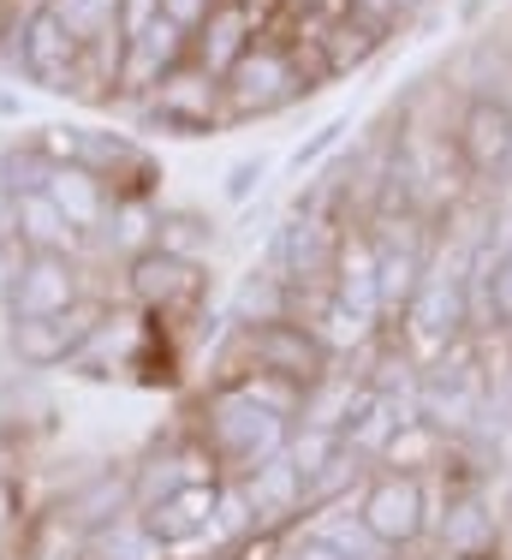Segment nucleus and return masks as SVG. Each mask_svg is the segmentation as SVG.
I'll return each instance as SVG.
<instances>
[{"instance_id":"nucleus-1","label":"nucleus","mask_w":512,"mask_h":560,"mask_svg":"<svg viewBox=\"0 0 512 560\" xmlns=\"http://www.w3.org/2000/svg\"><path fill=\"white\" fill-rule=\"evenodd\" d=\"M304 411V388L263 370H226L221 382H209L191 406V435L209 447V459L221 465L226 483H245L251 471H263L268 459L292 447Z\"/></svg>"},{"instance_id":"nucleus-2","label":"nucleus","mask_w":512,"mask_h":560,"mask_svg":"<svg viewBox=\"0 0 512 560\" xmlns=\"http://www.w3.org/2000/svg\"><path fill=\"white\" fill-rule=\"evenodd\" d=\"M119 292H126L131 311L155 316V323H167V328H185V323H203L209 269L191 257H173V250H161V245H143L126 257Z\"/></svg>"},{"instance_id":"nucleus-3","label":"nucleus","mask_w":512,"mask_h":560,"mask_svg":"<svg viewBox=\"0 0 512 560\" xmlns=\"http://www.w3.org/2000/svg\"><path fill=\"white\" fill-rule=\"evenodd\" d=\"M399 323V340L411 346V364H435L447 346L470 340V292H465V262H447L435 257L429 262V275L417 280L411 304L394 316Z\"/></svg>"},{"instance_id":"nucleus-4","label":"nucleus","mask_w":512,"mask_h":560,"mask_svg":"<svg viewBox=\"0 0 512 560\" xmlns=\"http://www.w3.org/2000/svg\"><path fill=\"white\" fill-rule=\"evenodd\" d=\"M226 84V108H233V126H245V119H275L287 108H299V102L316 90V78L304 72V60L292 55V43H280V36H256L245 48V60L233 66V72L221 78Z\"/></svg>"},{"instance_id":"nucleus-5","label":"nucleus","mask_w":512,"mask_h":560,"mask_svg":"<svg viewBox=\"0 0 512 560\" xmlns=\"http://www.w3.org/2000/svg\"><path fill=\"white\" fill-rule=\"evenodd\" d=\"M138 119L167 138H221L233 126V108H226V84L209 78L203 66L185 55L173 72H161L138 102Z\"/></svg>"},{"instance_id":"nucleus-6","label":"nucleus","mask_w":512,"mask_h":560,"mask_svg":"<svg viewBox=\"0 0 512 560\" xmlns=\"http://www.w3.org/2000/svg\"><path fill=\"white\" fill-rule=\"evenodd\" d=\"M233 364L238 370H263V376H280L292 388H316L322 376L340 370V358L316 340V328L299 323V316H280V323H256V328H233Z\"/></svg>"},{"instance_id":"nucleus-7","label":"nucleus","mask_w":512,"mask_h":560,"mask_svg":"<svg viewBox=\"0 0 512 560\" xmlns=\"http://www.w3.org/2000/svg\"><path fill=\"white\" fill-rule=\"evenodd\" d=\"M352 513L363 518V530H370L382 549L406 555L417 542L435 530V506H429V477H411V471H387V465H375L370 477H363V489L352 495Z\"/></svg>"},{"instance_id":"nucleus-8","label":"nucleus","mask_w":512,"mask_h":560,"mask_svg":"<svg viewBox=\"0 0 512 560\" xmlns=\"http://www.w3.org/2000/svg\"><path fill=\"white\" fill-rule=\"evenodd\" d=\"M12 36H19V78L24 84L48 90V96H84L90 102V48L48 7L24 12L12 24Z\"/></svg>"},{"instance_id":"nucleus-9","label":"nucleus","mask_w":512,"mask_h":560,"mask_svg":"<svg viewBox=\"0 0 512 560\" xmlns=\"http://www.w3.org/2000/svg\"><path fill=\"white\" fill-rule=\"evenodd\" d=\"M0 299H7V323L72 311L78 299H90V269H84V257H66V250H19L7 262Z\"/></svg>"},{"instance_id":"nucleus-10","label":"nucleus","mask_w":512,"mask_h":560,"mask_svg":"<svg viewBox=\"0 0 512 560\" xmlns=\"http://www.w3.org/2000/svg\"><path fill=\"white\" fill-rule=\"evenodd\" d=\"M453 155H459L465 179L489 185L512 173V102L494 90H470L453 119Z\"/></svg>"},{"instance_id":"nucleus-11","label":"nucleus","mask_w":512,"mask_h":560,"mask_svg":"<svg viewBox=\"0 0 512 560\" xmlns=\"http://www.w3.org/2000/svg\"><path fill=\"white\" fill-rule=\"evenodd\" d=\"M114 191V203H155L161 191V162L143 150L131 131H107V126H78V162Z\"/></svg>"},{"instance_id":"nucleus-12","label":"nucleus","mask_w":512,"mask_h":560,"mask_svg":"<svg viewBox=\"0 0 512 560\" xmlns=\"http://www.w3.org/2000/svg\"><path fill=\"white\" fill-rule=\"evenodd\" d=\"M107 316V299L102 292H90V299H78L72 311H54V316H31V323H12L7 328V352L19 370H66L78 358V346L90 340V328H96Z\"/></svg>"},{"instance_id":"nucleus-13","label":"nucleus","mask_w":512,"mask_h":560,"mask_svg":"<svg viewBox=\"0 0 512 560\" xmlns=\"http://www.w3.org/2000/svg\"><path fill=\"white\" fill-rule=\"evenodd\" d=\"M334 245H340V221H334V215H304V209H292V215L275 226V238H268L263 269H275L292 292L328 287Z\"/></svg>"},{"instance_id":"nucleus-14","label":"nucleus","mask_w":512,"mask_h":560,"mask_svg":"<svg viewBox=\"0 0 512 560\" xmlns=\"http://www.w3.org/2000/svg\"><path fill=\"white\" fill-rule=\"evenodd\" d=\"M197 483H226V477L209 459V447L191 435V423H185V430H173L167 442H155L131 465V506H155V501L179 495V489H197Z\"/></svg>"},{"instance_id":"nucleus-15","label":"nucleus","mask_w":512,"mask_h":560,"mask_svg":"<svg viewBox=\"0 0 512 560\" xmlns=\"http://www.w3.org/2000/svg\"><path fill=\"white\" fill-rule=\"evenodd\" d=\"M221 495H226V483H197V489H179V495H167V501H155V506H138V518L150 525V537L173 560L197 555L209 537L221 542V549H233V542H226V530H221Z\"/></svg>"},{"instance_id":"nucleus-16","label":"nucleus","mask_w":512,"mask_h":560,"mask_svg":"<svg viewBox=\"0 0 512 560\" xmlns=\"http://www.w3.org/2000/svg\"><path fill=\"white\" fill-rule=\"evenodd\" d=\"M501 537H507V518L501 506L482 495V483H453L447 489V513L435 518V542L447 560H489L501 555Z\"/></svg>"},{"instance_id":"nucleus-17","label":"nucleus","mask_w":512,"mask_h":560,"mask_svg":"<svg viewBox=\"0 0 512 560\" xmlns=\"http://www.w3.org/2000/svg\"><path fill=\"white\" fill-rule=\"evenodd\" d=\"M328 292L358 311L363 323L387 328V311H382V275H375V245H370V226L346 215L340 221V245H334V269H328Z\"/></svg>"},{"instance_id":"nucleus-18","label":"nucleus","mask_w":512,"mask_h":560,"mask_svg":"<svg viewBox=\"0 0 512 560\" xmlns=\"http://www.w3.org/2000/svg\"><path fill=\"white\" fill-rule=\"evenodd\" d=\"M263 31H268V0H221V7L209 12V24L191 36V60L203 66L209 78H226Z\"/></svg>"},{"instance_id":"nucleus-19","label":"nucleus","mask_w":512,"mask_h":560,"mask_svg":"<svg viewBox=\"0 0 512 560\" xmlns=\"http://www.w3.org/2000/svg\"><path fill=\"white\" fill-rule=\"evenodd\" d=\"M7 245H12V257H19V250H66V257H90L84 233L60 215V203H54L48 191H31V197H12L7 203Z\"/></svg>"},{"instance_id":"nucleus-20","label":"nucleus","mask_w":512,"mask_h":560,"mask_svg":"<svg viewBox=\"0 0 512 560\" xmlns=\"http://www.w3.org/2000/svg\"><path fill=\"white\" fill-rule=\"evenodd\" d=\"M143 335H150V316L143 311H107L66 370H72V376H102V382L107 376H131V358H138Z\"/></svg>"},{"instance_id":"nucleus-21","label":"nucleus","mask_w":512,"mask_h":560,"mask_svg":"<svg viewBox=\"0 0 512 560\" xmlns=\"http://www.w3.org/2000/svg\"><path fill=\"white\" fill-rule=\"evenodd\" d=\"M238 495H245L256 525L292 530L304 518V471L292 465V453H280V459H268L263 471H251L245 483H238Z\"/></svg>"},{"instance_id":"nucleus-22","label":"nucleus","mask_w":512,"mask_h":560,"mask_svg":"<svg viewBox=\"0 0 512 560\" xmlns=\"http://www.w3.org/2000/svg\"><path fill=\"white\" fill-rule=\"evenodd\" d=\"M119 513H131V465H126V471L102 465V471L84 477V483L66 489V501H60V518L78 530V537H90V530L114 525Z\"/></svg>"},{"instance_id":"nucleus-23","label":"nucleus","mask_w":512,"mask_h":560,"mask_svg":"<svg viewBox=\"0 0 512 560\" xmlns=\"http://www.w3.org/2000/svg\"><path fill=\"white\" fill-rule=\"evenodd\" d=\"M48 197L60 203V215L84 233V245L96 250V238H102V226L107 215H114V191L96 179L90 167H54V179H48Z\"/></svg>"},{"instance_id":"nucleus-24","label":"nucleus","mask_w":512,"mask_h":560,"mask_svg":"<svg viewBox=\"0 0 512 560\" xmlns=\"http://www.w3.org/2000/svg\"><path fill=\"white\" fill-rule=\"evenodd\" d=\"M453 453H459V442H453V435H441L429 418H417V411H411V418L394 430V442L382 447V459H375V465H387V471H411V477H429V471H447Z\"/></svg>"},{"instance_id":"nucleus-25","label":"nucleus","mask_w":512,"mask_h":560,"mask_svg":"<svg viewBox=\"0 0 512 560\" xmlns=\"http://www.w3.org/2000/svg\"><path fill=\"white\" fill-rule=\"evenodd\" d=\"M280 316H292V287L280 280L275 269H245L233 287V299H226V323L233 328H256V323H280Z\"/></svg>"},{"instance_id":"nucleus-26","label":"nucleus","mask_w":512,"mask_h":560,"mask_svg":"<svg viewBox=\"0 0 512 560\" xmlns=\"http://www.w3.org/2000/svg\"><path fill=\"white\" fill-rule=\"evenodd\" d=\"M78 560H173V555L150 537V525H143L138 506H131V513L114 518V525L78 537Z\"/></svg>"},{"instance_id":"nucleus-27","label":"nucleus","mask_w":512,"mask_h":560,"mask_svg":"<svg viewBox=\"0 0 512 560\" xmlns=\"http://www.w3.org/2000/svg\"><path fill=\"white\" fill-rule=\"evenodd\" d=\"M54 167H60V162H54V155H48L36 138L0 143V203H12V197H31V191H48Z\"/></svg>"},{"instance_id":"nucleus-28","label":"nucleus","mask_w":512,"mask_h":560,"mask_svg":"<svg viewBox=\"0 0 512 560\" xmlns=\"http://www.w3.org/2000/svg\"><path fill=\"white\" fill-rule=\"evenodd\" d=\"M214 221L209 215H197V209H155V238L150 245L161 250H173V257H191V262H203V250H214Z\"/></svg>"},{"instance_id":"nucleus-29","label":"nucleus","mask_w":512,"mask_h":560,"mask_svg":"<svg viewBox=\"0 0 512 560\" xmlns=\"http://www.w3.org/2000/svg\"><path fill=\"white\" fill-rule=\"evenodd\" d=\"M268 173H275V155H263V150L226 162V173H221V203H226V209L256 203V197H263V185H268Z\"/></svg>"},{"instance_id":"nucleus-30","label":"nucleus","mask_w":512,"mask_h":560,"mask_svg":"<svg viewBox=\"0 0 512 560\" xmlns=\"http://www.w3.org/2000/svg\"><path fill=\"white\" fill-rule=\"evenodd\" d=\"M346 138H352V119H346V114H334V119H322V126L316 131H310V138L299 143V150H292L287 155V167L292 173H299V179H304V173H322V167H328V155L334 150H340V143Z\"/></svg>"},{"instance_id":"nucleus-31","label":"nucleus","mask_w":512,"mask_h":560,"mask_svg":"<svg viewBox=\"0 0 512 560\" xmlns=\"http://www.w3.org/2000/svg\"><path fill=\"white\" fill-rule=\"evenodd\" d=\"M214 7H221V0H161V19H173L185 36H197V31L209 24Z\"/></svg>"},{"instance_id":"nucleus-32","label":"nucleus","mask_w":512,"mask_h":560,"mask_svg":"<svg viewBox=\"0 0 512 560\" xmlns=\"http://www.w3.org/2000/svg\"><path fill=\"white\" fill-rule=\"evenodd\" d=\"M280 560H340V555H334L328 542L316 537V530L292 525V530H287V549H280Z\"/></svg>"},{"instance_id":"nucleus-33","label":"nucleus","mask_w":512,"mask_h":560,"mask_svg":"<svg viewBox=\"0 0 512 560\" xmlns=\"http://www.w3.org/2000/svg\"><path fill=\"white\" fill-rule=\"evenodd\" d=\"M24 114H31V102H24L12 84H0V126H24Z\"/></svg>"},{"instance_id":"nucleus-34","label":"nucleus","mask_w":512,"mask_h":560,"mask_svg":"<svg viewBox=\"0 0 512 560\" xmlns=\"http://www.w3.org/2000/svg\"><path fill=\"white\" fill-rule=\"evenodd\" d=\"M429 7H435V0H394L399 19H417V12H429Z\"/></svg>"},{"instance_id":"nucleus-35","label":"nucleus","mask_w":512,"mask_h":560,"mask_svg":"<svg viewBox=\"0 0 512 560\" xmlns=\"http://www.w3.org/2000/svg\"><path fill=\"white\" fill-rule=\"evenodd\" d=\"M0 131H7V126H0ZM0 143H7V138H0Z\"/></svg>"},{"instance_id":"nucleus-36","label":"nucleus","mask_w":512,"mask_h":560,"mask_svg":"<svg viewBox=\"0 0 512 560\" xmlns=\"http://www.w3.org/2000/svg\"><path fill=\"white\" fill-rule=\"evenodd\" d=\"M0 560H7V555H0Z\"/></svg>"}]
</instances>
